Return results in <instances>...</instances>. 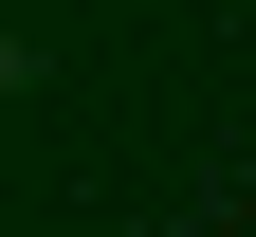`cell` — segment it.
Returning a JSON list of instances; mask_svg holds the SVG:
<instances>
[{
    "label": "cell",
    "mask_w": 256,
    "mask_h": 237,
    "mask_svg": "<svg viewBox=\"0 0 256 237\" xmlns=\"http://www.w3.org/2000/svg\"><path fill=\"white\" fill-rule=\"evenodd\" d=\"M18 73H37V55H18V37H0V91H18Z\"/></svg>",
    "instance_id": "6da1fadb"
}]
</instances>
